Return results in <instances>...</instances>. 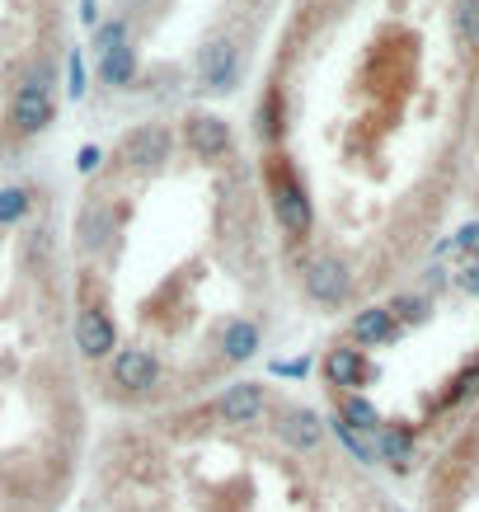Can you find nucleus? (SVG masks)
<instances>
[{
    "instance_id": "f257e3e1",
    "label": "nucleus",
    "mask_w": 479,
    "mask_h": 512,
    "mask_svg": "<svg viewBox=\"0 0 479 512\" xmlns=\"http://www.w3.org/2000/svg\"><path fill=\"white\" fill-rule=\"evenodd\" d=\"M15 132L19 137H33V132H43L47 123H52V76H33V80H24L19 85V94H15Z\"/></svg>"
},
{
    "instance_id": "f03ea898",
    "label": "nucleus",
    "mask_w": 479,
    "mask_h": 512,
    "mask_svg": "<svg viewBox=\"0 0 479 512\" xmlns=\"http://www.w3.org/2000/svg\"><path fill=\"white\" fill-rule=\"evenodd\" d=\"M306 292L320 301V306H343L348 292H353V278H348V268L339 259H315L306 268Z\"/></svg>"
},
{
    "instance_id": "7ed1b4c3",
    "label": "nucleus",
    "mask_w": 479,
    "mask_h": 512,
    "mask_svg": "<svg viewBox=\"0 0 479 512\" xmlns=\"http://www.w3.org/2000/svg\"><path fill=\"white\" fill-rule=\"evenodd\" d=\"M188 151L202 160H217L231 151V123L217 118V113H198V118H188Z\"/></svg>"
},
{
    "instance_id": "20e7f679",
    "label": "nucleus",
    "mask_w": 479,
    "mask_h": 512,
    "mask_svg": "<svg viewBox=\"0 0 479 512\" xmlns=\"http://www.w3.org/2000/svg\"><path fill=\"white\" fill-rule=\"evenodd\" d=\"M263 404H268V395H263L259 381H231V386L221 390L217 414L226 423H254L263 414Z\"/></svg>"
},
{
    "instance_id": "39448f33",
    "label": "nucleus",
    "mask_w": 479,
    "mask_h": 512,
    "mask_svg": "<svg viewBox=\"0 0 479 512\" xmlns=\"http://www.w3.org/2000/svg\"><path fill=\"white\" fill-rule=\"evenodd\" d=\"M113 381L123 390H151L155 381H160V362H155V353H146V348H123V353L113 357Z\"/></svg>"
},
{
    "instance_id": "423d86ee",
    "label": "nucleus",
    "mask_w": 479,
    "mask_h": 512,
    "mask_svg": "<svg viewBox=\"0 0 479 512\" xmlns=\"http://www.w3.org/2000/svg\"><path fill=\"white\" fill-rule=\"evenodd\" d=\"M113 339H118V334H113V320H109L104 311L85 306V311L76 315V348L90 357V362L109 357V353H113Z\"/></svg>"
},
{
    "instance_id": "0eeeda50",
    "label": "nucleus",
    "mask_w": 479,
    "mask_h": 512,
    "mask_svg": "<svg viewBox=\"0 0 479 512\" xmlns=\"http://www.w3.org/2000/svg\"><path fill=\"white\" fill-rule=\"evenodd\" d=\"M273 207H278V221L287 235H306L310 231V198L306 188L292 184V179H282L278 188H273Z\"/></svg>"
},
{
    "instance_id": "6e6552de",
    "label": "nucleus",
    "mask_w": 479,
    "mask_h": 512,
    "mask_svg": "<svg viewBox=\"0 0 479 512\" xmlns=\"http://www.w3.org/2000/svg\"><path fill=\"white\" fill-rule=\"evenodd\" d=\"M165 156H170V132L160 123L137 127V132L123 141V160H132V165H160Z\"/></svg>"
},
{
    "instance_id": "1a4fd4ad",
    "label": "nucleus",
    "mask_w": 479,
    "mask_h": 512,
    "mask_svg": "<svg viewBox=\"0 0 479 512\" xmlns=\"http://www.w3.org/2000/svg\"><path fill=\"white\" fill-rule=\"evenodd\" d=\"M376 456L386 461L390 470H409L414 466V428H404V423H381V433H376Z\"/></svg>"
},
{
    "instance_id": "9d476101",
    "label": "nucleus",
    "mask_w": 479,
    "mask_h": 512,
    "mask_svg": "<svg viewBox=\"0 0 479 512\" xmlns=\"http://www.w3.org/2000/svg\"><path fill=\"white\" fill-rule=\"evenodd\" d=\"M325 376H329V381H334L339 390H357V386H367L371 367H367V357L357 353V348H329Z\"/></svg>"
},
{
    "instance_id": "9b49d317",
    "label": "nucleus",
    "mask_w": 479,
    "mask_h": 512,
    "mask_svg": "<svg viewBox=\"0 0 479 512\" xmlns=\"http://www.w3.org/2000/svg\"><path fill=\"white\" fill-rule=\"evenodd\" d=\"M240 71H245V57H240V47L217 43L212 52H207V71H202V76H207V90L226 94V90H235Z\"/></svg>"
},
{
    "instance_id": "f8f14e48",
    "label": "nucleus",
    "mask_w": 479,
    "mask_h": 512,
    "mask_svg": "<svg viewBox=\"0 0 479 512\" xmlns=\"http://www.w3.org/2000/svg\"><path fill=\"white\" fill-rule=\"evenodd\" d=\"M400 334V320L390 315V306H367V311L353 315V339L362 348H376V343H390Z\"/></svg>"
},
{
    "instance_id": "ddd939ff",
    "label": "nucleus",
    "mask_w": 479,
    "mask_h": 512,
    "mask_svg": "<svg viewBox=\"0 0 479 512\" xmlns=\"http://www.w3.org/2000/svg\"><path fill=\"white\" fill-rule=\"evenodd\" d=\"M278 433L292 451H315L320 437H325V428H320V414H310V409H287L278 423Z\"/></svg>"
},
{
    "instance_id": "4468645a",
    "label": "nucleus",
    "mask_w": 479,
    "mask_h": 512,
    "mask_svg": "<svg viewBox=\"0 0 479 512\" xmlns=\"http://www.w3.org/2000/svg\"><path fill=\"white\" fill-rule=\"evenodd\" d=\"M263 348V334H259V325L254 320H226L221 325V353H226V362H249V357Z\"/></svg>"
},
{
    "instance_id": "2eb2a0df",
    "label": "nucleus",
    "mask_w": 479,
    "mask_h": 512,
    "mask_svg": "<svg viewBox=\"0 0 479 512\" xmlns=\"http://www.w3.org/2000/svg\"><path fill=\"white\" fill-rule=\"evenodd\" d=\"M329 428H334V437H339L343 442V451H348V456H353V461H362V466H376V461H381V456H376V442H371V437L376 433H357V428H348V423L339 419V414H334V423H329Z\"/></svg>"
},
{
    "instance_id": "dca6fc26",
    "label": "nucleus",
    "mask_w": 479,
    "mask_h": 512,
    "mask_svg": "<svg viewBox=\"0 0 479 512\" xmlns=\"http://www.w3.org/2000/svg\"><path fill=\"white\" fill-rule=\"evenodd\" d=\"M339 419L348 423V428H357V433H381V414H376V404L362 400V395H343Z\"/></svg>"
},
{
    "instance_id": "f3484780",
    "label": "nucleus",
    "mask_w": 479,
    "mask_h": 512,
    "mask_svg": "<svg viewBox=\"0 0 479 512\" xmlns=\"http://www.w3.org/2000/svg\"><path fill=\"white\" fill-rule=\"evenodd\" d=\"M99 76L109 80V85H132V76H137V57H132V47H113V52H104Z\"/></svg>"
},
{
    "instance_id": "a211bd4d",
    "label": "nucleus",
    "mask_w": 479,
    "mask_h": 512,
    "mask_svg": "<svg viewBox=\"0 0 479 512\" xmlns=\"http://www.w3.org/2000/svg\"><path fill=\"white\" fill-rule=\"evenodd\" d=\"M451 24H456V38H461L465 47H479V0H456Z\"/></svg>"
},
{
    "instance_id": "6ab92c4d",
    "label": "nucleus",
    "mask_w": 479,
    "mask_h": 512,
    "mask_svg": "<svg viewBox=\"0 0 479 512\" xmlns=\"http://www.w3.org/2000/svg\"><path fill=\"white\" fill-rule=\"evenodd\" d=\"M104 235H109V212L94 202V207H85V212H80V240L94 249V245H104Z\"/></svg>"
},
{
    "instance_id": "aec40b11",
    "label": "nucleus",
    "mask_w": 479,
    "mask_h": 512,
    "mask_svg": "<svg viewBox=\"0 0 479 512\" xmlns=\"http://www.w3.org/2000/svg\"><path fill=\"white\" fill-rule=\"evenodd\" d=\"M428 311H433V301H428V296H395V306H390V315L404 320V325H423Z\"/></svg>"
},
{
    "instance_id": "412c9836",
    "label": "nucleus",
    "mask_w": 479,
    "mask_h": 512,
    "mask_svg": "<svg viewBox=\"0 0 479 512\" xmlns=\"http://www.w3.org/2000/svg\"><path fill=\"white\" fill-rule=\"evenodd\" d=\"M24 212H29V193H24V188H5V193H0V226L19 221Z\"/></svg>"
},
{
    "instance_id": "4be33fe9",
    "label": "nucleus",
    "mask_w": 479,
    "mask_h": 512,
    "mask_svg": "<svg viewBox=\"0 0 479 512\" xmlns=\"http://www.w3.org/2000/svg\"><path fill=\"white\" fill-rule=\"evenodd\" d=\"M113 47H127V19H113L99 29V52H113Z\"/></svg>"
},
{
    "instance_id": "5701e85b",
    "label": "nucleus",
    "mask_w": 479,
    "mask_h": 512,
    "mask_svg": "<svg viewBox=\"0 0 479 512\" xmlns=\"http://www.w3.org/2000/svg\"><path fill=\"white\" fill-rule=\"evenodd\" d=\"M278 90H268V104H259V132H268V137H278Z\"/></svg>"
},
{
    "instance_id": "b1692460",
    "label": "nucleus",
    "mask_w": 479,
    "mask_h": 512,
    "mask_svg": "<svg viewBox=\"0 0 479 512\" xmlns=\"http://www.w3.org/2000/svg\"><path fill=\"white\" fill-rule=\"evenodd\" d=\"M461 287H465V292H470V296H479V264H475V268H470V273H465V278H461Z\"/></svg>"
}]
</instances>
